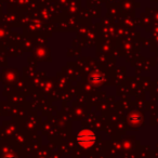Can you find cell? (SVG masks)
Instances as JSON below:
<instances>
[{
	"label": "cell",
	"mask_w": 158,
	"mask_h": 158,
	"mask_svg": "<svg viewBox=\"0 0 158 158\" xmlns=\"http://www.w3.org/2000/svg\"><path fill=\"white\" fill-rule=\"evenodd\" d=\"M78 143H80V145L85 147H89L94 143V136L93 133L90 132L89 130H85L84 132L78 135Z\"/></svg>",
	"instance_id": "obj_1"
}]
</instances>
